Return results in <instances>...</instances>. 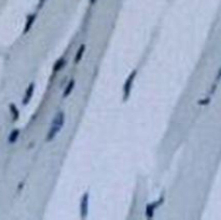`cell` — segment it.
<instances>
[{"label":"cell","instance_id":"obj_5","mask_svg":"<svg viewBox=\"0 0 221 220\" xmlns=\"http://www.w3.org/2000/svg\"><path fill=\"white\" fill-rule=\"evenodd\" d=\"M60 126L52 125V128L49 131V133H48L47 140H52V139H53L54 137L56 136V134H57V133L60 132Z\"/></svg>","mask_w":221,"mask_h":220},{"label":"cell","instance_id":"obj_11","mask_svg":"<svg viewBox=\"0 0 221 220\" xmlns=\"http://www.w3.org/2000/svg\"><path fill=\"white\" fill-rule=\"evenodd\" d=\"M10 110H11L12 115H13V121H16L18 119V116H20V112H18L17 108L14 104H11L10 105Z\"/></svg>","mask_w":221,"mask_h":220},{"label":"cell","instance_id":"obj_10","mask_svg":"<svg viewBox=\"0 0 221 220\" xmlns=\"http://www.w3.org/2000/svg\"><path fill=\"white\" fill-rule=\"evenodd\" d=\"M18 135H20V131L18 130H14L12 131V133L10 134L9 136V143H14L18 138Z\"/></svg>","mask_w":221,"mask_h":220},{"label":"cell","instance_id":"obj_1","mask_svg":"<svg viewBox=\"0 0 221 220\" xmlns=\"http://www.w3.org/2000/svg\"><path fill=\"white\" fill-rule=\"evenodd\" d=\"M136 76H137V71L134 70V71H132V73H130V75L128 76L127 79H126L125 84H124V88H123V91H124L123 99L124 100H126V99L128 98V96H130V90H132L133 83H134V79H135Z\"/></svg>","mask_w":221,"mask_h":220},{"label":"cell","instance_id":"obj_3","mask_svg":"<svg viewBox=\"0 0 221 220\" xmlns=\"http://www.w3.org/2000/svg\"><path fill=\"white\" fill-rule=\"evenodd\" d=\"M33 88H35V84L33 83L29 84L28 88H27V91H26V94H25V96H24V99H23V104H24V105H27V104L29 103V100L31 99L33 94Z\"/></svg>","mask_w":221,"mask_h":220},{"label":"cell","instance_id":"obj_14","mask_svg":"<svg viewBox=\"0 0 221 220\" xmlns=\"http://www.w3.org/2000/svg\"><path fill=\"white\" fill-rule=\"evenodd\" d=\"M220 79H221V67H220V69H219L218 75H217V77H216V81H218V80H220Z\"/></svg>","mask_w":221,"mask_h":220},{"label":"cell","instance_id":"obj_7","mask_svg":"<svg viewBox=\"0 0 221 220\" xmlns=\"http://www.w3.org/2000/svg\"><path fill=\"white\" fill-rule=\"evenodd\" d=\"M84 51H85V45L84 44H82V45H80V49L78 50V53L77 55H76V58H75V63L77 64V63H79L80 61H81L82 56H83L84 54Z\"/></svg>","mask_w":221,"mask_h":220},{"label":"cell","instance_id":"obj_9","mask_svg":"<svg viewBox=\"0 0 221 220\" xmlns=\"http://www.w3.org/2000/svg\"><path fill=\"white\" fill-rule=\"evenodd\" d=\"M65 64H66V62H65L64 58H60V60H58L57 62L55 63V65H54L53 71H54V73H57L58 70H60V69H62L63 67L65 66Z\"/></svg>","mask_w":221,"mask_h":220},{"label":"cell","instance_id":"obj_2","mask_svg":"<svg viewBox=\"0 0 221 220\" xmlns=\"http://www.w3.org/2000/svg\"><path fill=\"white\" fill-rule=\"evenodd\" d=\"M80 209H81V217L85 218L87 216L88 210V192H85L82 196L81 205H80Z\"/></svg>","mask_w":221,"mask_h":220},{"label":"cell","instance_id":"obj_13","mask_svg":"<svg viewBox=\"0 0 221 220\" xmlns=\"http://www.w3.org/2000/svg\"><path fill=\"white\" fill-rule=\"evenodd\" d=\"M209 101H210V98H206V99H204V100H200L199 104L200 105H206V104H208Z\"/></svg>","mask_w":221,"mask_h":220},{"label":"cell","instance_id":"obj_8","mask_svg":"<svg viewBox=\"0 0 221 220\" xmlns=\"http://www.w3.org/2000/svg\"><path fill=\"white\" fill-rule=\"evenodd\" d=\"M75 88V80H70V82L68 83V85L66 86V88H65L64 91V94H63V96L64 97H67L69 94H70L71 92H72V88Z\"/></svg>","mask_w":221,"mask_h":220},{"label":"cell","instance_id":"obj_16","mask_svg":"<svg viewBox=\"0 0 221 220\" xmlns=\"http://www.w3.org/2000/svg\"><path fill=\"white\" fill-rule=\"evenodd\" d=\"M95 1H96V0H91V3H94Z\"/></svg>","mask_w":221,"mask_h":220},{"label":"cell","instance_id":"obj_4","mask_svg":"<svg viewBox=\"0 0 221 220\" xmlns=\"http://www.w3.org/2000/svg\"><path fill=\"white\" fill-rule=\"evenodd\" d=\"M64 122H65V115L64 112H60L56 115L55 119L53 120V125H56V126H60V128H62L63 125H64Z\"/></svg>","mask_w":221,"mask_h":220},{"label":"cell","instance_id":"obj_15","mask_svg":"<svg viewBox=\"0 0 221 220\" xmlns=\"http://www.w3.org/2000/svg\"><path fill=\"white\" fill-rule=\"evenodd\" d=\"M44 1H45V0H40V6H42V3H43Z\"/></svg>","mask_w":221,"mask_h":220},{"label":"cell","instance_id":"obj_12","mask_svg":"<svg viewBox=\"0 0 221 220\" xmlns=\"http://www.w3.org/2000/svg\"><path fill=\"white\" fill-rule=\"evenodd\" d=\"M154 208L155 206L153 204H149L147 205V209H146V216L148 218H152L154 215Z\"/></svg>","mask_w":221,"mask_h":220},{"label":"cell","instance_id":"obj_6","mask_svg":"<svg viewBox=\"0 0 221 220\" xmlns=\"http://www.w3.org/2000/svg\"><path fill=\"white\" fill-rule=\"evenodd\" d=\"M36 20V14H33V15H29L28 18H27V23H26V26H25V29H24V33H28L29 30H30L31 26H33V22H35Z\"/></svg>","mask_w":221,"mask_h":220}]
</instances>
